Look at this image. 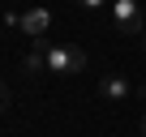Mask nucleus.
Masks as SVG:
<instances>
[{
    "label": "nucleus",
    "mask_w": 146,
    "mask_h": 137,
    "mask_svg": "<svg viewBox=\"0 0 146 137\" xmlns=\"http://www.w3.org/2000/svg\"><path fill=\"white\" fill-rule=\"evenodd\" d=\"M43 47V56H47V73H60V77H78V73H86L90 68V56L82 51V47H73V43H39Z\"/></svg>",
    "instance_id": "1"
},
{
    "label": "nucleus",
    "mask_w": 146,
    "mask_h": 137,
    "mask_svg": "<svg viewBox=\"0 0 146 137\" xmlns=\"http://www.w3.org/2000/svg\"><path fill=\"white\" fill-rule=\"evenodd\" d=\"M112 30L120 34H142V5L137 0H112Z\"/></svg>",
    "instance_id": "2"
},
{
    "label": "nucleus",
    "mask_w": 146,
    "mask_h": 137,
    "mask_svg": "<svg viewBox=\"0 0 146 137\" xmlns=\"http://www.w3.org/2000/svg\"><path fill=\"white\" fill-rule=\"evenodd\" d=\"M17 26H22V34H30V43H43L47 30H52V13H47L43 5H35V9L17 13Z\"/></svg>",
    "instance_id": "3"
},
{
    "label": "nucleus",
    "mask_w": 146,
    "mask_h": 137,
    "mask_svg": "<svg viewBox=\"0 0 146 137\" xmlns=\"http://www.w3.org/2000/svg\"><path fill=\"white\" fill-rule=\"evenodd\" d=\"M99 94H103L108 103H125V99L133 94V86H129V77H120V73H103V77H99Z\"/></svg>",
    "instance_id": "4"
},
{
    "label": "nucleus",
    "mask_w": 146,
    "mask_h": 137,
    "mask_svg": "<svg viewBox=\"0 0 146 137\" xmlns=\"http://www.w3.org/2000/svg\"><path fill=\"white\" fill-rule=\"evenodd\" d=\"M22 68H26L30 77H39V73H47V56H43V47H39V43H35V47L26 51V60H22Z\"/></svg>",
    "instance_id": "5"
},
{
    "label": "nucleus",
    "mask_w": 146,
    "mask_h": 137,
    "mask_svg": "<svg viewBox=\"0 0 146 137\" xmlns=\"http://www.w3.org/2000/svg\"><path fill=\"white\" fill-rule=\"evenodd\" d=\"M78 5H82L86 13H95V9H103V5H112V0H78Z\"/></svg>",
    "instance_id": "6"
},
{
    "label": "nucleus",
    "mask_w": 146,
    "mask_h": 137,
    "mask_svg": "<svg viewBox=\"0 0 146 137\" xmlns=\"http://www.w3.org/2000/svg\"><path fill=\"white\" fill-rule=\"evenodd\" d=\"M5 107H9V90L0 86V111H5Z\"/></svg>",
    "instance_id": "7"
},
{
    "label": "nucleus",
    "mask_w": 146,
    "mask_h": 137,
    "mask_svg": "<svg viewBox=\"0 0 146 137\" xmlns=\"http://www.w3.org/2000/svg\"><path fill=\"white\" fill-rule=\"evenodd\" d=\"M137 133H142V137H146V116H142V124H137Z\"/></svg>",
    "instance_id": "8"
},
{
    "label": "nucleus",
    "mask_w": 146,
    "mask_h": 137,
    "mask_svg": "<svg viewBox=\"0 0 146 137\" xmlns=\"http://www.w3.org/2000/svg\"><path fill=\"white\" fill-rule=\"evenodd\" d=\"M142 47H146V30H142Z\"/></svg>",
    "instance_id": "9"
}]
</instances>
